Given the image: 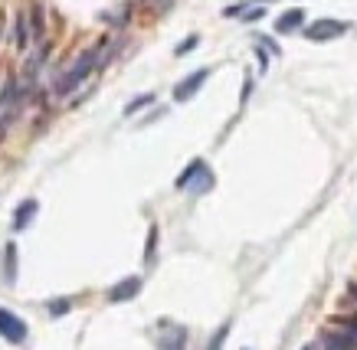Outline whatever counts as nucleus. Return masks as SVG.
I'll return each instance as SVG.
<instances>
[{
	"label": "nucleus",
	"instance_id": "f257e3e1",
	"mask_svg": "<svg viewBox=\"0 0 357 350\" xmlns=\"http://www.w3.org/2000/svg\"><path fill=\"white\" fill-rule=\"evenodd\" d=\"M95 62H99V49H86L82 56H75L73 66H69L66 73H60V79H53V92H56V95H69V92H75V88L92 75Z\"/></svg>",
	"mask_w": 357,
	"mask_h": 350
},
{
	"label": "nucleus",
	"instance_id": "f03ea898",
	"mask_svg": "<svg viewBox=\"0 0 357 350\" xmlns=\"http://www.w3.org/2000/svg\"><path fill=\"white\" fill-rule=\"evenodd\" d=\"M213 184H217V177L207 167V161H200V158L187 164V171L177 177V190H190V193H207V190H213Z\"/></svg>",
	"mask_w": 357,
	"mask_h": 350
},
{
	"label": "nucleus",
	"instance_id": "7ed1b4c3",
	"mask_svg": "<svg viewBox=\"0 0 357 350\" xmlns=\"http://www.w3.org/2000/svg\"><path fill=\"white\" fill-rule=\"evenodd\" d=\"M351 29V23H344V20H315L312 27H305V36L312 40V43H328V40H338Z\"/></svg>",
	"mask_w": 357,
	"mask_h": 350
},
{
	"label": "nucleus",
	"instance_id": "20e7f679",
	"mask_svg": "<svg viewBox=\"0 0 357 350\" xmlns=\"http://www.w3.org/2000/svg\"><path fill=\"white\" fill-rule=\"evenodd\" d=\"M30 334V327L16 318L14 311H7V308H0V337L3 340H10V344H23Z\"/></svg>",
	"mask_w": 357,
	"mask_h": 350
},
{
	"label": "nucleus",
	"instance_id": "39448f33",
	"mask_svg": "<svg viewBox=\"0 0 357 350\" xmlns=\"http://www.w3.org/2000/svg\"><path fill=\"white\" fill-rule=\"evenodd\" d=\"M207 75H210V69H197V73H190L184 82H177V86H174V102H187V99H194L197 92L204 88Z\"/></svg>",
	"mask_w": 357,
	"mask_h": 350
},
{
	"label": "nucleus",
	"instance_id": "423d86ee",
	"mask_svg": "<svg viewBox=\"0 0 357 350\" xmlns=\"http://www.w3.org/2000/svg\"><path fill=\"white\" fill-rule=\"evenodd\" d=\"M138 292H141V278L128 275V278H121L119 285H112V288H108V301H112V305H119V301H128V298H134Z\"/></svg>",
	"mask_w": 357,
	"mask_h": 350
},
{
	"label": "nucleus",
	"instance_id": "0eeeda50",
	"mask_svg": "<svg viewBox=\"0 0 357 350\" xmlns=\"http://www.w3.org/2000/svg\"><path fill=\"white\" fill-rule=\"evenodd\" d=\"M321 350H357V334H351V331H328L325 337H321Z\"/></svg>",
	"mask_w": 357,
	"mask_h": 350
},
{
	"label": "nucleus",
	"instance_id": "6e6552de",
	"mask_svg": "<svg viewBox=\"0 0 357 350\" xmlns=\"http://www.w3.org/2000/svg\"><path fill=\"white\" fill-rule=\"evenodd\" d=\"M305 27V10L301 7H292V10H285L279 20H275V33H295V29Z\"/></svg>",
	"mask_w": 357,
	"mask_h": 350
},
{
	"label": "nucleus",
	"instance_id": "1a4fd4ad",
	"mask_svg": "<svg viewBox=\"0 0 357 350\" xmlns=\"http://www.w3.org/2000/svg\"><path fill=\"white\" fill-rule=\"evenodd\" d=\"M16 282V246L7 242V265H3V285H14Z\"/></svg>",
	"mask_w": 357,
	"mask_h": 350
},
{
	"label": "nucleus",
	"instance_id": "9d476101",
	"mask_svg": "<svg viewBox=\"0 0 357 350\" xmlns=\"http://www.w3.org/2000/svg\"><path fill=\"white\" fill-rule=\"evenodd\" d=\"M33 216H36V203H33V200H23V203H20V213H16V219H14V229H23L27 223H33Z\"/></svg>",
	"mask_w": 357,
	"mask_h": 350
},
{
	"label": "nucleus",
	"instance_id": "9b49d317",
	"mask_svg": "<svg viewBox=\"0 0 357 350\" xmlns=\"http://www.w3.org/2000/svg\"><path fill=\"white\" fill-rule=\"evenodd\" d=\"M151 102H154V95H151V92H145V95H138V99H132V105L125 108V115H134V112H141V108H148Z\"/></svg>",
	"mask_w": 357,
	"mask_h": 350
},
{
	"label": "nucleus",
	"instance_id": "f8f14e48",
	"mask_svg": "<svg viewBox=\"0 0 357 350\" xmlns=\"http://www.w3.org/2000/svg\"><path fill=\"white\" fill-rule=\"evenodd\" d=\"M226 334H230V321H226L223 327L217 331V334L210 337V347H207V350H223V340H226Z\"/></svg>",
	"mask_w": 357,
	"mask_h": 350
},
{
	"label": "nucleus",
	"instance_id": "ddd939ff",
	"mask_svg": "<svg viewBox=\"0 0 357 350\" xmlns=\"http://www.w3.org/2000/svg\"><path fill=\"white\" fill-rule=\"evenodd\" d=\"M69 308H73V301H69V298H60V301H49V314H53V318H62V314H66Z\"/></svg>",
	"mask_w": 357,
	"mask_h": 350
},
{
	"label": "nucleus",
	"instance_id": "4468645a",
	"mask_svg": "<svg viewBox=\"0 0 357 350\" xmlns=\"http://www.w3.org/2000/svg\"><path fill=\"white\" fill-rule=\"evenodd\" d=\"M200 43V36H187V40H184V43H177V49H174V56H187V53H190V49H194V46Z\"/></svg>",
	"mask_w": 357,
	"mask_h": 350
},
{
	"label": "nucleus",
	"instance_id": "2eb2a0df",
	"mask_svg": "<svg viewBox=\"0 0 357 350\" xmlns=\"http://www.w3.org/2000/svg\"><path fill=\"white\" fill-rule=\"evenodd\" d=\"M154 246H158V226H151V233H148V255H145L148 265L154 262Z\"/></svg>",
	"mask_w": 357,
	"mask_h": 350
},
{
	"label": "nucleus",
	"instance_id": "dca6fc26",
	"mask_svg": "<svg viewBox=\"0 0 357 350\" xmlns=\"http://www.w3.org/2000/svg\"><path fill=\"white\" fill-rule=\"evenodd\" d=\"M246 20H249V23H253V20H259V16H262V7H256V10H246Z\"/></svg>",
	"mask_w": 357,
	"mask_h": 350
},
{
	"label": "nucleus",
	"instance_id": "f3484780",
	"mask_svg": "<svg viewBox=\"0 0 357 350\" xmlns=\"http://www.w3.org/2000/svg\"><path fill=\"white\" fill-rule=\"evenodd\" d=\"M259 3H269V0H259Z\"/></svg>",
	"mask_w": 357,
	"mask_h": 350
},
{
	"label": "nucleus",
	"instance_id": "a211bd4d",
	"mask_svg": "<svg viewBox=\"0 0 357 350\" xmlns=\"http://www.w3.org/2000/svg\"><path fill=\"white\" fill-rule=\"evenodd\" d=\"M305 350H312V347H305Z\"/></svg>",
	"mask_w": 357,
	"mask_h": 350
}]
</instances>
